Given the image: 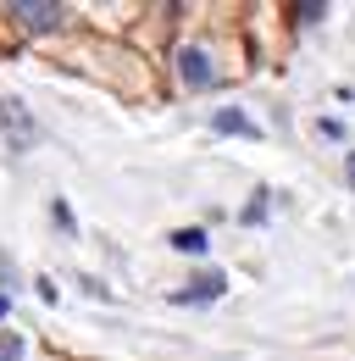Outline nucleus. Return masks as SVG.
<instances>
[{
  "label": "nucleus",
  "instance_id": "nucleus-1",
  "mask_svg": "<svg viewBox=\"0 0 355 361\" xmlns=\"http://www.w3.org/2000/svg\"><path fill=\"white\" fill-rule=\"evenodd\" d=\"M6 17H17L23 34H56L67 23V6H50V0H11Z\"/></svg>",
  "mask_w": 355,
  "mask_h": 361
},
{
  "label": "nucleus",
  "instance_id": "nucleus-2",
  "mask_svg": "<svg viewBox=\"0 0 355 361\" xmlns=\"http://www.w3.org/2000/svg\"><path fill=\"white\" fill-rule=\"evenodd\" d=\"M178 78H183V90H211L217 84V67H211V56L200 45H183L178 50Z\"/></svg>",
  "mask_w": 355,
  "mask_h": 361
},
{
  "label": "nucleus",
  "instance_id": "nucleus-3",
  "mask_svg": "<svg viewBox=\"0 0 355 361\" xmlns=\"http://www.w3.org/2000/svg\"><path fill=\"white\" fill-rule=\"evenodd\" d=\"M0 128L11 134V145H17V150L39 139V128H34V117L23 111V100H17V94H6V100H0Z\"/></svg>",
  "mask_w": 355,
  "mask_h": 361
},
{
  "label": "nucleus",
  "instance_id": "nucleus-4",
  "mask_svg": "<svg viewBox=\"0 0 355 361\" xmlns=\"http://www.w3.org/2000/svg\"><path fill=\"white\" fill-rule=\"evenodd\" d=\"M222 289H228V278H222V272H200L189 289H178L173 300H178V306H206V300H222Z\"/></svg>",
  "mask_w": 355,
  "mask_h": 361
},
{
  "label": "nucleus",
  "instance_id": "nucleus-5",
  "mask_svg": "<svg viewBox=\"0 0 355 361\" xmlns=\"http://www.w3.org/2000/svg\"><path fill=\"white\" fill-rule=\"evenodd\" d=\"M211 134H228V139H261V128L239 111V106H228V111H211Z\"/></svg>",
  "mask_w": 355,
  "mask_h": 361
},
{
  "label": "nucleus",
  "instance_id": "nucleus-6",
  "mask_svg": "<svg viewBox=\"0 0 355 361\" xmlns=\"http://www.w3.org/2000/svg\"><path fill=\"white\" fill-rule=\"evenodd\" d=\"M167 245H173V250H183V256H206V250H211L206 228H173V233H167Z\"/></svg>",
  "mask_w": 355,
  "mask_h": 361
},
{
  "label": "nucleus",
  "instance_id": "nucleus-7",
  "mask_svg": "<svg viewBox=\"0 0 355 361\" xmlns=\"http://www.w3.org/2000/svg\"><path fill=\"white\" fill-rule=\"evenodd\" d=\"M0 361H23V339L17 334H0Z\"/></svg>",
  "mask_w": 355,
  "mask_h": 361
},
{
  "label": "nucleus",
  "instance_id": "nucleus-8",
  "mask_svg": "<svg viewBox=\"0 0 355 361\" xmlns=\"http://www.w3.org/2000/svg\"><path fill=\"white\" fill-rule=\"evenodd\" d=\"M316 17H328V6H316V0H306V6H294V23H316Z\"/></svg>",
  "mask_w": 355,
  "mask_h": 361
},
{
  "label": "nucleus",
  "instance_id": "nucleus-9",
  "mask_svg": "<svg viewBox=\"0 0 355 361\" xmlns=\"http://www.w3.org/2000/svg\"><path fill=\"white\" fill-rule=\"evenodd\" d=\"M34 289H39V300H44V306H56V300H61V289H56V283H50V278H39V283H34Z\"/></svg>",
  "mask_w": 355,
  "mask_h": 361
},
{
  "label": "nucleus",
  "instance_id": "nucleus-10",
  "mask_svg": "<svg viewBox=\"0 0 355 361\" xmlns=\"http://www.w3.org/2000/svg\"><path fill=\"white\" fill-rule=\"evenodd\" d=\"M6 312H11V295H0V317H6Z\"/></svg>",
  "mask_w": 355,
  "mask_h": 361
}]
</instances>
